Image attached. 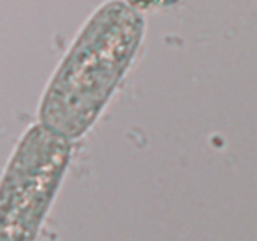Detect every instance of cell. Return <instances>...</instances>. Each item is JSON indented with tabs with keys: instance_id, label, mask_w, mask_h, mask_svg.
Instances as JSON below:
<instances>
[{
	"instance_id": "obj_2",
	"label": "cell",
	"mask_w": 257,
	"mask_h": 241,
	"mask_svg": "<svg viewBox=\"0 0 257 241\" xmlns=\"http://www.w3.org/2000/svg\"><path fill=\"white\" fill-rule=\"evenodd\" d=\"M72 141L38 122L25 131L2 181L3 241H32L70 162Z\"/></svg>"
},
{
	"instance_id": "obj_1",
	"label": "cell",
	"mask_w": 257,
	"mask_h": 241,
	"mask_svg": "<svg viewBox=\"0 0 257 241\" xmlns=\"http://www.w3.org/2000/svg\"><path fill=\"white\" fill-rule=\"evenodd\" d=\"M145 29V17L135 4L117 0L98 7L50 78L39 123L69 141L84 136L132 64Z\"/></svg>"
}]
</instances>
